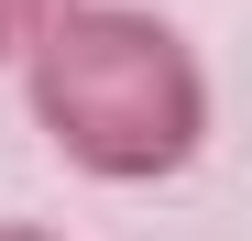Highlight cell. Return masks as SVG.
Listing matches in <instances>:
<instances>
[{
  "instance_id": "1",
  "label": "cell",
  "mask_w": 252,
  "mask_h": 241,
  "mask_svg": "<svg viewBox=\"0 0 252 241\" xmlns=\"http://www.w3.org/2000/svg\"><path fill=\"white\" fill-rule=\"evenodd\" d=\"M22 120L99 186H164L208 143V66L143 0H77L22 66Z\"/></svg>"
},
{
  "instance_id": "2",
  "label": "cell",
  "mask_w": 252,
  "mask_h": 241,
  "mask_svg": "<svg viewBox=\"0 0 252 241\" xmlns=\"http://www.w3.org/2000/svg\"><path fill=\"white\" fill-rule=\"evenodd\" d=\"M66 11H77V0H0V66L22 77V66H33V44H44Z\"/></svg>"
},
{
  "instance_id": "3",
  "label": "cell",
  "mask_w": 252,
  "mask_h": 241,
  "mask_svg": "<svg viewBox=\"0 0 252 241\" xmlns=\"http://www.w3.org/2000/svg\"><path fill=\"white\" fill-rule=\"evenodd\" d=\"M0 241H66V230H44V219H0Z\"/></svg>"
}]
</instances>
